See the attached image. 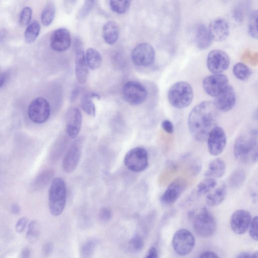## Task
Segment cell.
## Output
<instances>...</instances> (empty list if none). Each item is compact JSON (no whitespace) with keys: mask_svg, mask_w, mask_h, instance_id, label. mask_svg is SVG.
<instances>
[{"mask_svg":"<svg viewBox=\"0 0 258 258\" xmlns=\"http://www.w3.org/2000/svg\"><path fill=\"white\" fill-rule=\"evenodd\" d=\"M219 110L212 101H205L195 106L188 117L189 131L194 139L203 142L212 129L216 126Z\"/></svg>","mask_w":258,"mask_h":258,"instance_id":"1","label":"cell"},{"mask_svg":"<svg viewBox=\"0 0 258 258\" xmlns=\"http://www.w3.org/2000/svg\"><path fill=\"white\" fill-rule=\"evenodd\" d=\"M257 143V132L256 130L239 136L235 140L233 148L235 158L246 164L256 162Z\"/></svg>","mask_w":258,"mask_h":258,"instance_id":"2","label":"cell"},{"mask_svg":"<svg viewBox=\"0 0 258 258\" xmlns=\"http://www.w3.org/2000/svg\"><path fill=\"white\" fill-rule=\"evenodd\" d=\"M67 189L64 181L61 177L54 178L48 192V205L51 214L57 216L63 212L66 203Z\"/></svg>","mask_w":258,"mask_h":258,"instance_id":"3","label":"cell"},{"mask_svg":"<svg viewBox=\"0 0 258 258\" xmlns=\"http://www.w3.org/2000/svg\"><path fill=\"white\" fill-rule=\"evenodd\" d=\"M168 100L170 104L178 109L188 106L192 102L194 93L192 87L188 83L178 82L173 84L168 92Z\"/></svg>","mask_w":258,"mask_h":258,"instance_id":"4","label":"cell"},{"mask_svg":"<svg viewBox=\"0 0 258 258\" xmlns=\"http://www.w3.org/2000/svg\"><path fill=\"white\" fill-rule=\"evenodd\" d=\"M193 226L196 233L202 237L212 236L216 229L214 217L206 208H203L193 219Z\"/></svg>","mask_w":258,"mask_h":258,"instance_id":"5","label":"cell"},{"mask_svg":"<svg viewBox=\"0 0 258 258\" xmlns=\"http://www.w3.org/2000/svg\"><path fill=\"white\" fill-rule=\"evenodd\" d=\"M123 162L130 170L134 172H142L148 166V152L142 147L133 148L125 154Z\"/></svg>","mask_w":258,"mask_h":258,"instance_id":"6","label":"cell"},{"mask_svg":"<svg viewBox=\"0 0 258 258\" xmlns=\"http://www.w3.org/2000/svg\"><path fill=\"white\" fill-rule=\"evenodd\" d=\"M50 114V106L46 99L37 97L33 100L28 108L29 118L34 123H43L48 119Z\"/></svg>","mask_w":258,"mask_h":258,"instance_id":"7","label":"cell"},{"mask_svg":"<svg viewBox=\"0 0 258 258\" xmlns=\"http://www.w3.org/2000/svg\"><path fill=\"white\" fill-rule=\"evenodd\" d=\"M84 139H76L68 149L62 160V168L67 173L73 172L78 167L82 152Z\"/></svg>","mask_w":258,"mask_h":258,"instance_id":"8","label":"cell"},{"mask_svg":"<svg viewBox=\"0 0 258 258\" xmlns=\"http://www.w3.org/2000/svg\"><path fill=\"white\" fill-rule=\"evenodd\" d=\"M195 239L192 234L186 229L177 231L172 238V244L175 252L184 256L189 254L194 247Z\"/></svg>","mask_w":258,"mask_h":258,"instance_id":"9","label":"cell"},{"mask_svg":"<svg viewBox=\"0 0 258 258\" xmlns=\"http://www.w3.org/2000/svg\"><path fill=\"white\" fill-rule=\"evenodd\" d=\"M124 100L128 103L137 105L142 103L146 99L148 92L141 83L135 81L126 82L122 88Z\"/></svg>","mask_w":258,"mask_h":258,"instance_id":"10","label":"cell"},{"mask_svg":"<svg viewBox=\"0 0 258 258\" xmlns=\"http://www.w3.org/2000/svg\"><path fill=\"white\" fill-rule=\"evenodd\" d=\"M155 58V50L148 43L138 44L132 52V59L134 63L140 67H147L152 65Z\"/></svg>","mask_w":258,"mask_h":258,"instance_id":"11","label":"cell"},{"mask_svg":"<svg viewBox=\"0 0 258 258\" xmlns=\"http://www.w3.org/2000/svg\"><path fill=\"white\" fill-rule=\"evenodd\" d=\"M206 140L209 153L212 156H217L222 153L225 148L226 135L222 127L216 125L210 131Z\"/></svg>","mask_w":258,"mask_h":258,"instance_id":"12","label":"cell"},{"mask_svg":"<svg viewBox=\"0 0 258 258\" xmlns=\"http://www.w3.org/2000/svg\"><path fill=\"white\" fill-rule=\"evenodd\" d=\"M230 64L229 56L220 49L211 50L207 58V66L213 74H221L227 69Z\"/></svg>","mask_w":258,"mask_h":258,"instance_id":"13","label":"cell"},{"mask_svg":"<svg viewBox=\"0 0 258 258\" xmlns=\"http://www.w3.org/2000/svg\"><path fill=\"white\" fill-rule=\"evenodd\" d=\"M229 86L227 77L222 74H213L205 78L203 87L209 95L216 97Z\"/></svg>","mask_w":258,"mask_h":258,"instance_id":"14","label":"cell"},{"mask_svg":"<svg viewBox=\"0 0 258 258\" xmlns=\"http://www.w3.org/2000/svg\"><path fill=\"white\" fill-rule=\"evenodd\" d=\"M186 182L181 178L172 181L160 198V202L165 205L174 203L185 189Z\"/></svg>","mask_w":258,"mask_h":258,"instance_id":"15","label":"cell"},{"mask_svg":"<svg viewBox=\"0 0 258 258\" xmlns=\"http://www.w3.org/2000/svg\"><path fill=\"white\" fill-rule=\"evenodd\" d=\"M82 115L80 109L76 107L68 109L66 116V132L70 139H75L82 126Z\"/></svg>","mask_w":258,"mask_h":258,"instance_id":"16","label":"cell"},{"mask_svg":"<svg viewBox=\"0 0 258 258\" xmlns=\"http://www.w3.org/2000/svg\"><path fill=\"white\" fill-rule=\"evenodd\" d=\"M75 73L78 82L85 83L88 78V69L81 42L78 39L75 42Z\"/></svg>","mask_w":258,"mask_h":258,"instance_id":"17","label":"cell"},{"mask_svg":"<svg viewBox=\"0 0 258 258\" xmlns=\"http://www.w3.org/2000/svg\"><path fill=\"white\" fill-rule=\"evenodd\" d=\"M236 100L235 90L232 86L229 85L215 97L213 102L219 111L227 112L234 107Z\"/></svg>","mask_w":258,"mask_h":258,"instance_id":"18","label":"cell"},{"mask_svg":"<svg viewBox=\"0 0 258 258\" xmlns=\"http://www.w3.org/2000/svg\"><path fill=\"white\" fill-rule=\"evenodd\" d=\"M71 44V34L69 31L66 28L57 29L54 31L50 36V47L54 51H66L70 47Z\"/></svg>","mask_w":258,"mask_h":258,"instance_id":"19","label":"cell"},{"mask_svg":"<svg viewBox=\"0 0 258 258\" xmlns=\"http://www.w3.org/2000/svg\"><path fill=\"white\" fill-rule=\"evenodd\" d=\"M251 220V215L247 211L237 210L231 217V228L236 234H242L248 229Z\"/></svg>","mask_w":258,"mask_h":258,"instance_id":"20","label":"cell"},{"mask_svg":"<svg viewBox=\"0 0 258 258\" xmlns=\"http://www.w3.org/2000/svg\"><path fill=\"white\" fill-rule=\"evenodd\" d=\"M208 30L213 40L221 42L225 40L229 34V27L226 20L222 18L213 20Z\"/></svg>","mask_w":258,"mask_h":258,"instance_id":"21","label":"cell"},{"mask_svg":"<svg viewBox=\"0 0 258 258\" xmlns=\"http://www.w3.org/2000/svg\"><path fill=\"white\" fill-rule=\"evenodd\" d=\"M195 41L197 47L205 50L208 48L212 43V39L208 28L203 24L197 25L194 32Z\"/></svg>","mask_w":258,"mask_h":258,"instance_id":"22","label":"cell"},{"mask_svg":"<svg viewBox=\"0 0 258 258\" xmlns=\"http://www.w3.org/2000/svg\"><path fill=\"white\" fill-rule=\"evenodd\" d=\"M226 170L224 161L220 158L211 161L204 173L206 177L219 178L223 176Z\"/></svg>","mask_w":258,"mask_h":258,"instance_id":"23","label":"cell"},{"mask_svg":"<svg viewBox=\"0 0 258 258\" xmlns=\"http://www.w3.org/2000/svg\"><path fill=\"white\" fill-rule=\"evenodd\" d=\"M103 37L108 44H114L119 37V28L118 24L114 21L106 22L102 29Z\"/></svg>","mask_w":258,"mask_h":258,"instance_id":"24","label":"cell"},{"mask_svg":"<svg viewBox=\"0 0 258 258\" xmlns=\"http://www.w3.org/2000/svg\"><path fill=\"white\" fill-rule=\"evenodd\" d=\"M227 194L226 185L221 184L216 188L206 195V202L210 207H215L221 204L225 200Z\"/></svg>","mask_w":258,"mask_h":258,"instance_id":"25","label":"cell"},{"mask_svg":"<svg viewBox=\"0 0 258 258\" xmlns=\"http://www.w3.org/2000/svg\"><path fill=\"white\" fill-rule=\"evenodd\" d=\"M85 59L88 67L92 70L98 69L102 63L100 53L94 48H89L85 54Z\"/></svg>","mask_w":258,"mask_h":258,"instance_id":"26","label":"cell"},{"mask_svg":"<svg viewBox=\"0 0 258 258\" xmlns=\"http://www.w3.org/2000/svg\"><path fill=\"white\" fill-rule=\"evenodd\" d=\"M55 6L52 1H48L45 4L41 15L42 24L44 26L50 25L55 14Z\"/></svg>","mask_w":258,"mask_h":258,"instance_id":"27","label":"cell"},{"mask_svg":"<svg viewBox=\"0 0 258 258\" xmlns=\"http://www.w3.org/2000/svg\"><path fill=\"white\" fill-rule=\"evenodd\" d=\"M40 31V25L37 21H34L29 24L24 33L26 42L30 44L34 42L38 37Z\"/></svg>","mask_w":258,"mask_h":258,"instance_id":"28","label":"cell"},{"mask_svg":"<svg viewBox=\"0 0 258 258\" xmlns=\"http://www.w3.org/2000/svg\"><path fill=\"white\" fill-rule=\"evenodd\" d=\"M217 184L216 179L206 177L197 185V193L200 195H207L215 188Z\"/></svg>","mask_w":258,"mask_h":258,"instance_id":"29","label":"cell"},{"mask_svg":"<svg viewBox=\"0 0 258 258\" xmlns=\"http://www.w3.org/2000/svg\"><path fill=\"white\" fill-rule=\"evenodd\" d=\"M89 93L84 94L81 97V106L86 114L94 117L96 114V107Z\"/></svg>","mask_w":258,"mask_h":258,"instance_id":"30","label":"cell"},{"mask_svg":"<svg viewBox=\"0 0 258 258\" xmlns=\"http://www.w3.org/2000/svg\"><path fill=\"white\" fill-rule=\"evenodd\" d=\"M233 73L237 79L245 81L249 78L251 72L249 68L245 64L238 62L233 66Z\"/></svg>","mask_w":258,"mask_h":258,"instance_id":"31","label":"cell"},{"mask_svg":"<svg viewBox=\"0 0 258 258\" xmlns=\"http://www.w3.org/2000/svg\"><path fill=\"white\" fill-rule=\"evenodd\" d=\"M246 176L242 170H237L234 171L230 176L229 183L233 188H240L245 181Z\"/></svg>","mask_w":258,"mask_h":258,"instance_id":"32","label":"cell"},{"mask_svg":"<svg viewBox=\"0 0 258 258\" xmlns=\"http://www.w3.org/2000/svg\"><path fill=\"white\" fill-rule=\"evenodd\" d=\"M131 5L130 1H110L109 6L114 13L122 14L126 12Z\"/></svg>","mask_w":258,"mask_h":258,"instance_id":"33","label":"cell"},{"mask_svg":"<svg viewBox=\"0 0 258 258\" xmlns=\"http://www.w3.org/2000/svg\"><path fill=\"white\" fill-rule=\"evenodd\" d=\"M257 11L256 10L252 11L249 16L247 25L249 35L255 39L257 38Z\"/></svg>","mask_w":258,"mask_h":258,"instance_id":"34","label":"cell"},{"mask_svg":"<svg viewBox=\"0 0 258 258\" xmlns=\"http://www.w3.org/2000/svg\"><path fill=\"white\" fill-rule=\"evenodd\" d=\"M95 3L96 1H84V4L77 14V19L79 20H82L87 17L92 10Z\"/></svg>","mask_w":258,"mask_h":258,"instance_id":"35","label":"cell"},{"mask_svg":"<svg viewBox=\"0 0 258 258\" xmlns=\"http://www.w3.org/2000/svg\"><path fill=\"white\" fill-rule=\"evenodd\" d=\"M39 235V225L36 221H31L28 225L26 238L30 241H34Z\"/></svg>","mask_w":258,"mask_h":258,"instance_id":"36","label":"cell"},{"mask_svg":"<svg viewBox=\"0 0 258 258\" xmlns=\"http://www.w3.org/2000/svg\"><path fill=\"white\" fill-rule=\"evenodd\" d=\"M32 10L29 7H25L22 10L19 18L20 24L23 26L28 25L31 19Z\"/></svg>","mask_w":258,"mask_h":258,"instance_id":"37","label":"cell"},{"mask_svg":"<svg viewBox=\"0 0 258 258\" xmlns=\"http://www.w3.org/2000/svg\"><path fill=\"white\" fill-rule=\"evenodd\" d=\"M144 245L143 238L138 234L135 235L130 241V246L135 252L141 250L143 248Z\"/></svg>","mask_w":258,"mask_h":258,"instance_id":"38","label":"cell"},{"mask_svg":"<svg viewBox=\"0 0 258 258\" xmlns=\"http://www.w3.org/2000/svg\"><path fill=\"white\" fill-rule=\"evenodd\" d=\"M247 6V5L245 3L239 4L234 9L233 15L237 22L241 21L244 18L245 11H246Z\"/></svg>","mask_w":258,"mask_h":258,"instance_id":"39","label":"cell"},{"mask_svg":"<svg viewBox=\"0 0 258 258\" xmlns=\"http://www.w3.org/2000/svg\"><path fill=\"white\" fill-rule=\"evenodd\" d=\"M96 246V242L93 240L86 242L82 246L81 254L84 258H88L93 253Z\"/></svg>","mask_w":258,"mask_h":258,"instance_id":"40","label":"cell"},{"mask_svg":"<svg viewBox=\"0 0 258 258\" xmlns=\"http://www.w3.org/2000/svg\"><path fill=\"white\" fill-rule=\"evenodd\" d=\"M257 223L258 217L255 216L251 219L249 226L250 235L251 237L255 241H257L258 239Z\"/></svg>","mask_w":258,"mask_h":258,"instance_id":"41","label":"cell"},{"mask_svg":"<svg viewBox=\"0 0 258 258\" xmlns=\"http://www.w3.org/2000/svg\"><path fill=\"white\" fill-rule=\"evenodd\" d=\"M28 219L27 218L23 217L19 219L17 221L15 229L18 233H21L25 230L28 223Z\"/></svg>","mask_w":258,"mask_h":258,"instance_id":"42","label":"cell"},{"mask_svg":"<svg viewBox=\"0 0 258 258\" xmlns=\"http://www.w3.org/2000/svg\"><path fill=\"white\" fill-rule=\"evenodd\" d=\"M99 217L102 221H109L112 217V212L108 208H102L99 212Z\"/></svg>","mask_w":258,"mask_h":258,"instance_id":"43","label":"cell"},{"mask_svg":"<svg viewBox=\"0 0 258 258\" xmlns=\"http://www.w3.org/2000/svg\"><path fill=\"white\" fill-rule=\"evenodd\" d=\"M163 130L168 134H171L174 132V126L172 122L168 119H164L161 123Z\"/></svg>","mask_w":258,"mask_h":258,"instance_id":"44","label":"cell"},{"mask_svg":"<svg viewBox=\"0 0 258 258\" xmlns=\"http://www.w3.org/2000/svg\"><path fill=\"white\" fill-rule=\"evenodd\" d=\"M199 258H219V257L214 252L207 251L202 253Z\"/></svg>","mask_w":258,"mask_h":258,"instance_id":"45","label":"cell"},{"mask_svg":"<svg viewBox=\"0 0 258 258\" xmlns=\"http://www.w3.org/2000/svg\"><path fill=\"white\" fill-rule=\"evenodd\" d=\"M52 249H53L52 244L50 243H47L45 244L43 246V253L45 255H47L51 252Z\"/></svg>","mask_w":258,"mask_h":258,"instance_id":"46","label":"cell"},{"mask_svg":"<svg viewBox=\"0 0 258 258\" xmlns=\"http://www.w3.org/2000/svg\"><path fill=\"white\" fill-rule=\"evenodd\" d=\"M145 258H158V253L155 247H151Z\"/></svg>","mask_w":258,"mask_h":258,"instance_id":"47","label":"cell"},{"mask_svg":"<svg viewBox=\"0 0 258 258\" xmlns=\"http://www.w3.org/2000/svg\"><path fill=\"white\" fill-rule=\"evenodd\" d=\"M30 257H31L30 249L28 247L24 248L21 252L20 258H30Z\"/></svg>","mask_w":258,"mask_h":258,"instance_id":"48","label":"cell"},{"mask_svg":"<svg viewBox=\"0 0 258 258\" xmlns=\"http://www.w3.org/2000/svg\"><path fill=\"white\" fill-rule=\"evenodd\" d=\"M79 91L78 88H75L72 92L70 100L71 101H74L78 97Z\"/></svg>","mask_w":258,"mask_h":258,"instance_id":"49","label":"cell"},{"mask_svg":"<svg viewBox=\"0 0 258 258\" xmlns=\"http://www.w3.org/2000/svg\"><path fill=\"white\" fill-rule=\"evenodd\" d=\"M11 211L14 214H18L21 211L20 207L17 204H14L12 206Z\"/></svg>","mask_w":258,"mask_h":258,"instance_id":"50","label":"cell"},{"mask_svg":"<svg viewBox=\"0 0 258 258\" xmlns=\"http://www.w3.org/2000/svg\"><path fill=\"white\" fill-rule=\"evenodd\" d=\"M6 75L3 72L0 71V88L4 85L6 80Z\"/></svg>","mask_w":258,"mask_h":258,"instance_id":"51","label":"cell"},{"mask_svg":"<svg viewBox=\"0 0 258 258\" xmlns=\"http://www.w3.org/2000/svg\"><path fill=\"white\" fill-rule=\"evenodd\" d=\"M236 258H252V254L248 252H242L240 253Z\"/></svg>","mask_w":258,"mask_h":258,"instance_id":"52","label":"cell"},{"mask_svg":"<svg viewBox=\"0 0 258 258\" xmlns=\"http://www.w3.org/2000/svg\"><path fill=\"white\" fill-rule=\"evenodd\" d=\"M7 34V31L5 29H2L0 31V43L5 38Z\"/></svg>","mask_w":258,"mask_h":258,"instance_id":"53","label":"cell"},{"mask_svg":"<svg viewBox=\"0 0 258 258\" xmlns=\"http://www.w3.org/2000/svg\"><path fill=\"white\" fill-rule=\"evenodd\" d=\"M257 251H256L252 254V258H257Z\"/></svg>","mask_w":258,"mask_h":258,"instance_id":"54","label":"cell"}]
</instances>
